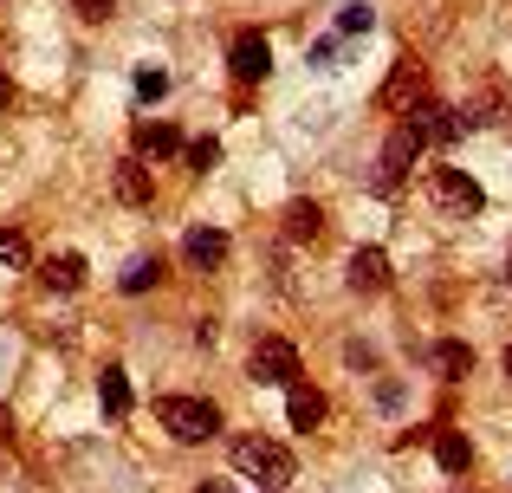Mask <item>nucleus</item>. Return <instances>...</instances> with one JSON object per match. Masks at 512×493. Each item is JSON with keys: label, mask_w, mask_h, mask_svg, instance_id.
<instances>
[{"label": "nucleus", "mask_w": 512, "mask_h": 493, "mask_svg": "<svg viewBox=\"0 0 512 493\" xmlns=\"http://www.w3.org/2000/svg\"><path fill=\"white\" fill-rule=\"evenodd\" d=\"M370 20H376L370 7H344V13H338V26H344V33H370Z\"/></svg>", "instance_id": "obj_22"}, {"label": "nucleus", "mask_w": 512, "mask_h": 493, "mask_svg": "<svg viewBox=\"0 0 512 493\" xmlns=\"http://www.w3.org/2000/svg\"><path fill=\"white\" fill-rule=\"evenodd\" d=\"M435 370L441 377H467V370H474V344H461V338H448V344H435Z\"/></svg>", "instance_id": "obj_17"}, {"label": "nucleus", "mask_w": 512, "mask_h": 493, "mask_svg": "<svg viewBox=\"0 0 512 493\" xmlns=\"http://www.w3.org/2000/svg\"><path fill=\"white\" fill-rule=\"evenodd\" d=\"M234 468L247 474V481H266V487H279V481H292V448L286 442H273V435H240L234 442Z\"/></svg>", "instance_id": "obj_2"}, {"label": "nucleus", "mask_w": 512, "mask_h": 493, "mask_svg": "<svg viewBox=\"0 0 512 493\" xmlns=\"http://www.w3.org/2000/svg\"><path fill=\"white\" fill-rule=\"evenodd\" d=\"M182 150H188V163H195V169H214V163H221V143H214V137H195V143H182Z\"/></svg>", "instance_id": "obj_21"}, {"label": "nucleus", "mask_w": 512, "mask_h": 493, "mask_svg": "<svg viewBox=\"0 0 512 493\" xmlns=\"http://www.w3.org/2000/svg\"><path fill=\"white\" fill-rule=\"evenodd\" d=\"M0 442H13V409L0 403Z\"/></svg>", "instance_id": "obj_25"}, {"label": "nucleus", "mask_w": 512, "mask_h": 493, "mask_svg": "<svg viewBox=\"0 0 512 493\" xmlns=\"http://www.w3.org/2000/svg\"><path fill=\"white\" fill-rule=\"evenodd\" d=\"M98 396H104V416H130V377L117 364L98 377Z\"/></svg>", "instance_id": "obj_18"}, {"label": "nucleus", "mask_w": 512, "mask_h": 493, "mask_svg": "<svg viewBox=\"0 0 512 493\" xmlns=\"http://www.w3.org/2000/svg\"><path fill=\"white\" fill-rule=\"evenodd\" d=\"M415 91H422V65H415V59H396V72H389V85L376 91V104H383V111H402Z\"/></svg>", "instance_id": "obj_9"}, {"label": "nucleus", "mask_w": 512, "mask_h": 493, "mask_svg": "<svg viewBox=\"0 0 512 493\" xmlns=\"http://www.w3.org/2000/svg\"><path fill=\"white\" fill-rule=\"evenodd\" d=\"M33 253H26V234H13V228H0V266H26Z\"/></svg>", "instance_id": "obj_20"}, {"label": "nucleus", "mask_w": 512, "mask_h": 493, "mask_svg": "<svg viewBox=\"0 0 512 493\" xmlns=\"http://www.w3.org/2000/svg\"><path fill=\"white\" fill-rule=\"evenodd\" d=\"M454 117H461V130H493V124L506 117V98H500V91L487 85V91H474V98H467V104H461Z\"/></svg>", "instance_id": "obj_10"}, {"label": "nucleus", "mask_w": 512, "mask_h": 493, "mask_svg": "<svg viewBox=\"0 0 512 493\" xmlns=\"http://www.w3.org/2000/svg\"><path fill=\"white\" fill-rule=\"evenodd\" d=\"M72 7H78V20H111L117 0H72Z\"/></svg>", "instance_id": "obj_24"}, {"label": "nucleus", "mask_w": 512, "mask_h": 493, "mask_svg": "<svg viewBox=\"0 0 512 493\" xmlns=\"http://www.w3.org/2000/svg\"><path fill=\"white\" fill-rule=\"evenodd\" d=\"M169 91V72H137V98H163Z\"/></svg>", "instance_id": "obj_23"}, {"label": "nucleus", "mask_w": 512, "mask_h": 493, "mask_svg": "<svg viewBox=\"0 0 512 493\" xmlns=\"http://www.w3.org/2000/svg\"><path fill=\"white\" fill-rule=\"evenodd\" d=\"M111 189H117V202H124V208H150V202H156L150 163H143V156H124V163L111 169Z\"/></svg>", "instance_id": "obj_7"}, {"label": "nucleus", "mask_w": 512, "mask_h": 493, "mask_svg": "<svg viewBox=\"0 0 512 493\" xmlns=\"http://www.w3.org/2000/svg\"><path fill=\"white\" fill-rule=\"evenodd\" d=\"M0 104H7V78H0Z\"/></svg>", "instance_id": "obj_28"}, {"label": "nucleus", "mask_w": 512, "mask_h": 493, "mask_svg": "<svg viewBox=\"0 0 512 493\" xmlns=\"http://www.w3.org/2000/svg\"><path fill=\"white\" fill-rule=\"evenodd\" d=\"M286 416H292V429H318V422H325V396L305 390V383H292L286 390Z\"/></svg>", "instance_id": "obj_16"}, {"label": "nucleus", "mask_w": 512, "mask_h": 493, "mask_svg": "<svg viewBox=\"0 0 512 493\" xmlns=\"http://www.w3.org/2000/svg\"><path fill=\"white\" fill-rule=\"evenodd\" d=\"M195 493H227V487H214V481H208V487H195Z\"/></svg>", "instance_id": "obj_26"}, {"label": "nucleus", "mask_w": 512, "mask_h": 493, "mask_svg": "<svg viewBox=\"0 0 512 493\" xmlns=\"http://www.w3.org/2000/svg\"><path fill=\"white\" fill-rule=\"evenodd\" d=\"M39 279H46L52 292H78L85 286V253H52V260L39 266Z\"/></svg>", "instance_id": "obj_14"}, {"label": "nucleus", "mask_w": 512, "mask_h": 493, "mask_svg": "<svg viewBox=\"0 0 512 493\" xmlns=\"http://www.w3.org/2000/svg\"><path fill=\"white\" fill-rule=\"evenodd\" d=\"M435 461H441V474H467L474 468V442H467L461 429H441L435 435Z\"/></svg>", "instance_id": "obj_15"}, {"label": "nucleus", "mask_w": 512, "mask_h": 493, "mask_svg": "<svg viewBox=\"0 0 512 493\" xmlns=\"http://www.w3.org/2000/svg\"><path fill=\"white\" fill-rule=\"evenodd\" d=\"M247 370H253V383H279V390H292V383H299V351H292L286 338H260L253 357H247Z\"/></svg>", "instance_id": "obj_4"}, {"label": "nucleus", "mask_w": 512, "mask_h": 493, "mask_svg": "<svg viewBox=\"0 0 512 493\" xmlns=\"http://www.w3.org/2000/svg\"><path fill=\"white\" fill-rule=\"evenodd\" d=\"M506 377H512V344H506Z\"/></svg>", "instance_id": "obj_27"}, {"label": "nucleus", "mask_w": 512, "mask_h": 493, "mask_svg": "<svg viewBox=\"0 0 512 493\" xmlns=\"http://www.w3.org/2000/svg\"><path fill=\"white\" fill-rule=\"evenodd\" d=\"M389 286V253L383 247H357L350 253V292H383Z\"/></svg>", "instance_id": "obj_8"}, {"label": "nucleus", "mask_w": 512, "mask_h": 493, "mask_svg": "<svg viewBox=\"0 0 512 493\" xmlns=\"http://www.w3.org/2000/svg\"><path fill=\"white\" fill-rule=\"evenodd\" d=\"M422 189L441 215H480V208H487V195H480V182L467 176V169H428Z\"/></svg>", "instance_id": "obj_3"}, {"label": "nucleus", "mask_w": 512, "mask_h": 493, "mask_svg": "<svg viewBox=\"0 0 512 493\" xmlns=\"http://www.w3.org/2000/svg\"><path fill=\"white\" fill-rule=\"evenodd\" d=\"M182 150V130L163 124V117H143L137 124V156H175Z\"/></svg>", "instance_id": "obj_13"}, {"label": "nucleus", "mask_w": 512, "mask_h": 493, "mask_svg": "<svg viewBox=\"0 0 512 493\" xmlns=\"http://www.w3.org/2000/svg\"><path fill=\"white\" fill-rule=\"evenodd\" d=\"M156 279H163V260H137V266L124 273V292H150Z\"/></svg>", "instance_id": "obj_19"}, {"label": "nucleus", "mask_w": 512, "mask_h": 493, "mask_svg": "<svg viewBox=\"0 0 512 493\" xmlns=\"http://www.w3.org/2000/svg\"><path fill=\"white\" fill-rule=\"evenodd\" d=\"M422 150H428V137H422V124H415V117H409V124H402L396 137L383 143V176H376V189L389 195V189H396V182H402V176H409V169H415V156H422Z\"/></svg>", "instance_id": "obj_5"}, {"label": "nucleus", "mask_w": 512, "mask_h": 493, "mask_svg": "<svg viewBox=\"0 0 512 493\" xmlns=\"http://www.w3.org/2000/svg\"><path fill=\"white\" fill-rule=\"evenodd\" d=\"M227 65H234L240 85H260V78L273 72V46H266V39L247 26V33H234V46H227Z\"/></svg>", "instance_id": "obj_6"}, {"label": "nucleus", "mask_w": 512, "mask_h": 493, "mask_svg": "<svg viewBox=\"0 0 512 493\" xmlns=\"http://www.w3.org/2000/svg\"><path fill=\"white\" fill-rule=\"evenodd\" d=\"M156 422L175 435V442H214L221 435V409L208 403V396H156Z\"/></svg>", "instance_id": "obj_1"}, {"label": "nucleus", "mask_w": 512, "mask_h": 493, "mask_svg": "<svg viewBox=\"0 0 512 493\" xmlns=\"http://www.w3.org/2000/svg\"><path fill=\"white\" fill-rule=\"evenodd\" d=\"M279 221H286V241H318V234H325V208L305 202V195H299V202H286V215H279Z\"/></svg>", "instance_id": "obj_12"}, {"label": "nucleus", "mask_w": 512, "mask_h": 493, "mask_svg": "<svg viewBox=\"0 0 512 493\" xmlns=\"http://www.w3.org/2000/svg\"><path fill=\"white\" fill-rule=\"evenodd\" d=\"M182 260L201 266V273H208V266H221V260H227V234H221V228H195V234L182 241Z\"/></svg>", "instance_id": "obj_11"}]
</instances>
